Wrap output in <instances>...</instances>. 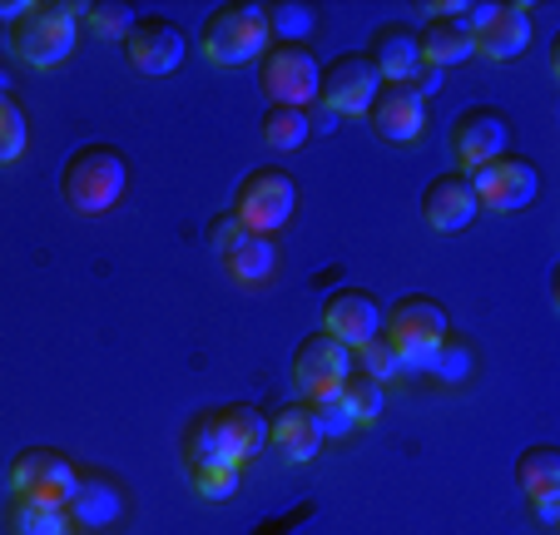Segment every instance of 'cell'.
<instances>
[{"mask_svg":"<svg viewBox=\"0 0 560 535\" xmlns=\"http://www.w3.org/2000/svg\"><path fill=\"white\" fill-rule=\"evenodd\" d=\"M129 189V159L119 154L115 144H80L70 149L60 168V194L74 213L85 219H100L109 213Z\"/></svg>","mask_w":560,"mask_h":535,"instance_id":"6da1fadb","label":"cell"},{"mask_svg":"<svg viewBox=\"0 0 560 535\" xmlns=\"http://www.w3.org/2000/svg\"><path fill=\"white\" fill-rule=\"evenodd\" d=\"M382 342L397 352V362H402L407 372H422L432 368V357L446 347V337H452V323H446L442 303L427 293H407L397 298V303L382 313Z\"/></svg>","mask_w":560,"mask_h":535,"instance_id":"7a4b0ae2","label":"cell"},{"mask_svg":"<svg viewBox=\"0 0 560 535\" xmlns=\"http://www.w3.org/2000/svg\"><path fill=\"white\" fill-rule=\"evenodd\" d=\"M74 35H80V5H65V0H31L25 15L5 31L15 60L35 65V70H55L60 60H70Z\"/></svg>","mask_w":560,"mask_h":535,"instance_id":"3957f363","label":"cell"},{"mask_svg":"<svg viewBox=\"0 0 560 535\" xmlns=\"http://www.w3.org/2000/svg\"><path fill=\"white\" fill-rule=\"evenodd\" d=\"M273 45V31H268V15L264 5H244V0H229V5H213L199 25V50L203 60L223 65H248Z\"/></svg>","mask_w":560,"mask_h":535,"instance_id":"277c9868","label":"cell"},{"mask_svg":"<svg viewBox=\"0 0 560 535\" xmlns=\"http://www.w3.org/2000/svg\"><path fill=\"white\" fill-rule=\"evenodd\" d=\"M5 486H11L15 501H35V505L65 511V505H74V496H80V472H74V462L60 446H25V452H15L11 472H5Z\"/></svg>","mask_w":560,"mask_h":535,"instance_id":"5b68a950","label":"cell"},{"mask_svg":"<svg viewBox=\"0 0 560 535\" xmlns=\"http://www.w3.org/2000/svg\"><path fill=\"white\" fill-rule=\"evenodd\" d=\"M298 209V184L288 168L278 164H264L254 168V174H244V184L233 189V219L244 223L248 233H264V239H273L278 229H288V219H293Z\"/></svg>","mask_w":560,"mask_h":535,"instance_id":"8992f818","label":"cell"},{"mask_svg":"<svg viewBox=\"0 0 560 535\" xmlns=\"http://www.w3.org/2000/svg\"><path fill=\"white\" fill-rule=\"evenodd\" d=\"M258 90H264L268 105H293L307 109V100H317V60L303 40L288 45L273 40L258 55Z\"/></svg>","mask_w":560,"mask_h":535,"instance_id":"52a82bcc","label":"cell"},{"mask_svg":"<svg viewBox=\"0 0 560 535\" xmlns=\"http://www.w3.org/2000/svg\"><path fill=\"white\" fill-rule=\"evenodd\" d=\"M471 189H476V209L487 213H521L526 203H536L540 194V168L536 159L526 154H501L491 159V164H481L471 174Z\"/></svg>","mask_w":560,"mask_h":535,"instance_id":"ba28073f","label":"cell"},{"mask_svg":"<svg viewBox=\"0 0 560 535\" xmlns=\"http://www.w3.org/2000/svg\"><path fill=\"white\" fill-rule=\"evenodd\" d=\"M377 70H372V60L362 50H342L338 60H328L323 70H317V100H323V109L328 115H342V119H362L372 105V95H377Z\"/></svg>","mask_w":560,"mask_h":535,"instance_id":"9c48e42d","label":"cell"},{"mask_svg":"<svg viewBox=\"0 0 560 535\" xmlns=\"http://www.w3.org/2000/svg\"><path fill=\"white\" fill-rule=\"evenodd\" d=\"M471 55L487 60H521L530 50V11L526 5H466Z\"/></svg>","mask_w":560,"mask_h":535,"instance_id":"30bf717a","label":"cell"},{"mask_svg":"<svg viewBox=\"0 0 560 535\" xmlns=\"http://www.w3.org/2000/svg\"><path fill=\"white\" fill-rule=\"evenodd\" d=\"M352 372V352L338 342V337H328L323 327H317L313 337H303L293 352V387L303 402H323V397H338L342 377Z\"/></svg>","mask_w":560,"mask_h":535,"instance_id":"8fae6325","label":"cell"},{"mask_svg":"<svg viewBox=\"0 0 560 535\" xmlns=\"http://www.w3.org/2000/svg\"><path fill=\"white\" fill-rule=\"evenodd\" d=\"M446 139H452V154H456V164H462V174H476L481 164H491V159L506 154L511 125L501 119V109L471 105V109H462V115L452 119V135Z\"/></svg>","mask_w":560,"mask_h":535,"instance_id":"7c38bea8","label":"cell"},{"mask_svg":"<svg viewBox=\"0 0 560 535\" xmlns=\"http://www.w3.org/2000/svg\"><path fill=\"white\" fill-rule=\"evenodd\" d=\"M362 119L372 125V135L382 144H417L427 129V100L412 84H377V95H372Z\"/></svg>","mask_w":560,"mask_h":535,"instance_id":"4fadbf2b","label":"cell"},{"mask_svg":"<svg viewBox=\"0 0 560 535\" xmlns=\"http://www.w3.org/2000/svg\"><path fill=\"white\" fill-rule=\"evenodd\" d=\"M184 466H189L194 491L209 496V501L233 496V486L244 476V466H233L229 456L219 452V441H213V431H209V417H194L189 431H184Z\"/></svg>","mask_w":560,"mask_h":535,"instance_id":"5bb4252c","label":"cell"},{"mask_svg":"<svg viewBox=\"0 0 560 535\" xmlns=\"http://www.w3.org/2000/svg\"><path fill=\"white\" fill-rule=\"evenodd\" d=\"M323 333L338 337L348 352H358L362 342H372L382 333V303L368 288H338L323 303Z\"/></svg>","mask_w":560,"mask_h":535,"instance_id":"9a60e30c","label":"cell"},{"mask_svg":"<svg viewBox=\"0 0 560 535\" xmlns=\"http://www.w3.org/2000/svg\"><path fill=\"white\" fill-rule=\"evenodd\" d=\"M125 55L139 74H174L184 65V31L164 15H139L125 40Z\"/></svg>","mask_w":560,"mask_h":535,"instance_id":"2e32d148","label":"cell"},{"mask_svg":"<svg viewBox=\"0 0 560 535\" xmlns=\"http://www.w3.org/2000/svg\"><path fill=\"white\" fill-rule=\"evenodd\" d=\"M476 189H471V174L452 168V174H436L422 194V219L432 233H462L466 223L476 219Z\"/></svg>","mask_w":560,"mask_h":535,"instance_id":"e0dca14e","label":"cell"},{"mask_svg":"<svg viewBox=\"0 0 560 535\" xmlns=\"http://www.w3.org/2000/svg\"><path fill=\"white\" fill-rule=\"evenodd\" d=\"M209 417V431L219 441V452L229 456L233 466H248V456L264 452V437H268V417L248 402H229L219 411H203Z\"/></svg>","mask_w":560,"mask_h":535,"instance_id":"ac0fdd59","label":"cell"},{"mask_svg":"<svg viewBox=\"0 0 560 535\" xmlns=\"http://www.w3.org/2000/svg\"><path fill=\"white\" fill-rule=\"evenodd\" d=\"M268 417V437H264V446H273L283 462H313L317 452H323V431H317V421H313V411L303 407V402H283V407H273V411H264Z\"/></svg>","mask_w":560,"mask_h":535,"instance_id":"d6986e66","label":"cell"},{"mask_svg":"<svg viewBox=\"0 0 560 535\" xmlns=\"http://www.w3.org/2000/svg\"><path fill=\"white\" fill-rule=\"evenodd\" d=\"M362 55L372 60V70H377L382 84H407L417 70H422L417 31H407V25H382V31H372V40Z\"/></svg>","mask_w":560,"mask_h":535,"instance_id":"ffe728a7","label":"cell"},{"mask_svg":"<svg viewBox=\"0 0 560 535\" xmlns=\"http://www.w3.org/2000/svg\"><path fill=\"white\" fill-rule=\"evenodd\" d=\"M417 55H422L427 70H452V65L471 60V31L466 21H427L417 31Z\"/></svg>","mask_w":560,"mask_h":535,"instance_id":"44dd1931","label":"cell"},{"mask_svg":"<svg viewBox=\"0 0 560 535\" xmlns=\"http://www.w3.org/2000/svg\"><path fill=\"white\" fill-rule=\"evenodd\" d=\"M219 258H223V268H229L233 283H244V288H258V283H268V278L278 274L273 239H264V233H244V239L229 243Z\"/></svg>","mask_w":560,"mask_h":535,"instance_id":"7402d4cb","label":"cell"},{"mask_svg":"<svg viewBox=\"0 0 560 535\" xmlns=\"http://www.w3.org/2000/svg\"><path fill=\"white\" fill-rule=\"evenodd\" d=\"M516 486L530 505L536 501H556L560 496V446L540 441V446H526L516 462Z\"/></svg>","mask_w":560,"mask_h":535,"instance_id":"603a6c76","label":"cell"},{"mask_svg":"<svg viewBox=\"0 0 560 535\" xmlns=\"http://www.w3.org/2000/svg\"><path fill=\"white\" fill-rule=\"evenodd\" d=\"M338 397H342V407H348L352 427L368 431V427H377V421H382V402H387V387H382V382H372L368 372L352 368L348 377H342Z\"/></svg>","mask_w":560,"mask_h":535,"instance_id":"cb8c5ba5","label":"cell"},{"mask_svg":"<svg viewBox=\"0 0 560 535\" xmlns=\"http://www.w3.org/2000/svg\"><path fill=\"white\" fill-rule=\"evenodd\" d=\"M307 135H313V119H307V109L268 105V115H264V144L268 149H278V154H293V149L307 144Z\"/></svg>","mask_w":560,"mask_h":535,"instance_id":"d4e9b609","label":"cell"},{"mask_svg":"<svg viewBox=\"0 0 560 535\" xmlns=\"http://www.w3.org/2000/svg\"><path fill=\"white\" fill-rule=\"evenodd\" d=\"M80 21H85V31L100 35V40H129L139 15L129 11L125 0H90V5H80Z\"/></svg>","mask_w":560,"mask_h":535,"instance_id":"484cf974","label":"cell"},{"mask_svg":"<svg viewBox=\"0 0 560 535\" xmlns=\"http://www.w3.org/2000/svg\"><path fill=\"white\" fill-rule=\"evenodd\" d=\"M5 525H11V535H70L65 511L35 505V501H15V496H11V511H5Z\"/></svg>","mask_w":560,"mask_h":535,"instance_id":"4316f807","label":"cell"},{"mask_svg":"<svg viewBox=\"0 0 560 535\" xmlns=\"http://www.w3.org/2000/svg\"><path fill=\"white\" fill-rule=\"evenodd\" d=\"M25 139H31L25 109L11 100V90H0V164H15L25 154Z\"/></svg>","mask_w":560,"mask_h":535,"instance_id":"83f0119b","label":"cell"},{"mask_svg":"<svg viewBox=\"0 0 560 535\" xmlns=\"http://www.w3.org/2000/svg\"><path fill=\"white\" fill-rule=\"evenodd\" d=\"M352 368L368 372V377L382 382V387H387V382H397V377H407V368L397 362V352H392L382 337H372V342H362L358 352H352Z\"/></svg>","mask_w":560,"mask_h":535,"instance_id":"f1b7e54d","label":"cell"},{"mask_svg":"<svg viewBox=\"0 0 560 535\" xmlns=\"http://www.w3.org/2000/svg\"><path fill=\"white\" fill-rule=\"evenodd\" d=\"M264 15H268V31L288 45H298V35H307L317 25L313 5H293V0H288V5H264Z\"/></svg>","mask_w":560,"mask_h":535,"instance_id":"f546056e","label":"cell"},{"mask_svg":"<svg viewBox=\"0 0 560 535\" xmlns=\"http://www.w3.org/2000/svg\"><path fill=\"white\" fill-rule=\"evenodd\" d=\"M303 407L313 411V421H317V431H323V441H328V437H348V431H358V427H352V417H348V407H342V397L303 402Z\"/></svg>","mask_w":560,"mask_h":535,"instance_id":"4dcf8cb0","label":"cell"},{"mask_svg":"<svg viewBox=\"0 0 560 535\" xmlns=\"http://www.w3.org/2000/svg\"><path fill=\"white\" fill-rule=\"evenodd\" d=\"M244 223H238V219H233V213H219V219H213L209 223V248L213 253H223V248H229V243H238V239H244Z\"/></svg>","mask_w":560,"mask_h":535,"instance_id":"1f68e13d","label":"cell"},{"mask_svg":"<svg viewBox=\"0 0 560 535\" xmlns=\"http://www.w3.org/2000/svg\"><path fill=\"white\" fill-rule=\"evenodd\" d=\"M25 5H31V0H0V21H5V31H11V25L25 15Z\"/></svg>","mask_w":560,"mask_h":535,"instance_id":"d6a6232c","label":"cell"}]
</instances>
